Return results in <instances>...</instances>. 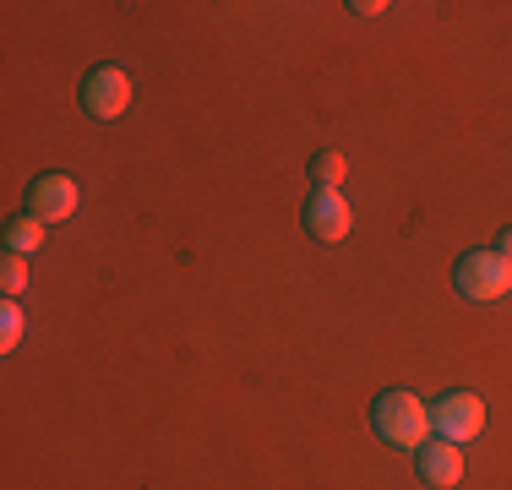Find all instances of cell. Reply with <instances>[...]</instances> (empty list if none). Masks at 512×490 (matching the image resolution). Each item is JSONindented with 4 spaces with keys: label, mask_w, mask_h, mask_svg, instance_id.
Returning <instances> with one entry per match:
<instances>
[{
    "label": "cell",
    "mask_w": 512,
    "mask_h": 490,
    "mask_svg": "<svg viewBox=\"0 0 512 490\" xmlns=\"http://www.w3.org/2000/svg\"><path fill=\"white\" fill-rule=\"evenodd\" d=\"M431 431L436 436H447V441H474L485 431V403H480V392H447V398H436V409H431Z\"/></svg>",
    "instance_id": "3"
},
{
    "label": "cell",
    "mask_w": 512,
    "mask_h": 490,
    "mask_svg": "<svg viewBox=\"0 0 512 490\" xmlns=\"http://www.w3.org/2000/svg\"><path fill=\"white\" fill-rule=\"evenodd\" d=\"M344 175H349L344 153H333V147H327V153H316V164H311V180H316L322 191H338V186H344Z\"/></svg>",
    "instance_id": "9"
},
{
    "label": "cell",
    "mask_w": 512,
    "mask_h": 490,
    "mask_svg": "<svg viewBox=\"0 0 512 490\" xmlns=\"http://www.w3.org/2000/svg\"><path fill=\"white\" fill-rule=\"evenodd\" d=\"M496 251H502L507 262H512V229H502V240H496Z\"/></svg>",
    "instance_id": "13"
},
{
    "label": "cell",
    "mask_w": 512,
    "mask_h": 490,
    "mask_svg": "<svg viewBox=\"0 0 512 490\" xmlns=\"http://www.w3.org/2000/svg\"><path fill=\"white\" fill-rule=\"evenodd\" d=\"M453 284H458V294H469V300H502L512 289V262L502 251H469L453 267Z\"/></svg>",
    "instance_id": "2"
},
{
    "label": "cell",
    "mask_w": 512,
    "mask_h": 490,
    "mask_svg": "<svg viewBox=\"0 0 512 490\" xmlns=\"http://www.w3.org/2000/svg\"><path fill=\"white\" fill-rule=\"evenodd\" d=\"M0 284H6V294H22V284H28V256H11V251H6V267H0Z\"/></svg>",
    "instance_id": "10"
},
{
    "label": "cell",
    "mask_w": 512,
    "mask_h": 490,
    "mask_svg": "<svg viewBox=\"0 0 512 490\" xmlns=\"http://www.w3.org/2000/svg\"><path fill=\"white\" fill-rule=\"evenodd\" d=\"M82 104H88V115H99V120H120L131 109V77L120 66L88 71V82H82Z\"/></svg>",
    "instance_id": "4"
},
{
    "label": "cell",
    "mask_w": 512,
    "mask_h": 490,
    "mask_svg": "<svg viewBox=\"0 0 512 490\" xmlns=\"http://www.w3.org/2000/svg\"><path fill=\"white\" fill-rule=\"evenodd\" d=\"M28 213L39 224H60V218L77 213V180L71 175H39L28 186Z\"/></svg>",
    "instance_id": "6"
},
{
    "label": "cell",
    "mask_w": 512,
    "mask_h": 490,
    "mask_svg": "<svg viewBox=\"0 0 512 490\" xmlns=\"http://www.w3.org/2000/svg\"><path fill=\"white\" fill-rule=\"evenodd\" d=\"M414 463H420V480L425 485H458L463 480V452H458V441H447V436H425V447H414Z\"/></svg>",
    "instance_id": "7"
},
{
    "label": "cell",
    "mask_w": 512,
    "mask_h": 490,
    "mask_svg": "<svg viewBox=\"0 0 512 490\" xmlns=\"http://www.w3.org/2000/svg\"><path fill=\"white\" fill-rule=\"evenodd\" d=\"M44 235H50V229H44L33 213H22V218H11V224H6V251L11 256H33L44 245Z\"/></svg>",
    "instance_id": "8"
},
{
    "label": "cell",
    "mask_w": 512,
    "mask_h": 490,
    "mask_svg": "<svg viewBox=\"0 0 512 490\" xmlns=\"http://www.w3.org/2000/svg\"><path fill=\"white\" fill-rule=\"evenodd\" d=\"M306 229L322 245H338V240H349V229H355V213H349V202H344V191H311V202H306Z\"/></svg>",
    "instance_id": "5"
},
{
    "label": "cell",
    "mask_w": 512,
    "mask_h": 490,
    "mask_svg": "<svg viewBox=\"0 0 512 490\" xmlns=\"http://www.w3.org/2000/svg\"><path fill=\"white\" fill-rule=\"evenodd\" d=\"M349 11H360V17H376V11H387V6H382V0H355Z\"/></svg>",
    "instance_id": "12"
},
{
    "label": "cell",
    "mask_w": 512,
    "mask_h": 490,
    "mask_svg": "<svg viewBox=\"0 0 512 490\" xmlns=\"http://www.w3.org/2000/svg\"><path fill=\"white\" fill-rule=\"evenodd\" d=\"M371 425L382 431V441L393 447H425V431H431V414L414 392H382L371 403Z\"/></svg>",
    "instance_id": "1"
},
{
    "label": "cell",
    "mask_w": 512,
    "mask_h": 490,
    "mask_svg": "<svg viewBox=\"0 0 512 490\" xmlns=\"http://www.w3.org/2000/svg\"><path fill=\"white\" fill-rule=\"evenodd\" d=\"M17 338H22V311L6 300V311H0V343H6V349H17Z\"/></svg>",
    "instance_id": "11"
}]
</instances>
